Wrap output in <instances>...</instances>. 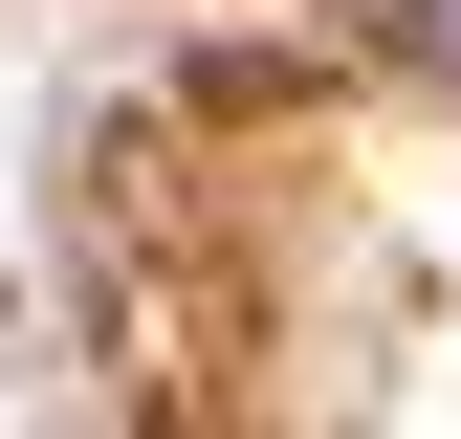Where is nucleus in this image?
Wrapping results in <instances>:
<instances>
[{
	"label": "nucleus",
	"instance_id": "1",
	"mask_svg": "<svg viewBox=\"0 0 461 439\" xmlns=\"http://www.w3.org/2000/svg\"><path fill=\"white\" fill-rule=\"evenodd\" d=\"M395 67H439V88H461V0H395Z\"/></svg>",
	"mask_w": 461,
	"mask_h": 439
}]
</instances>
